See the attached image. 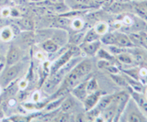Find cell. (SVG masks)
Wrapping results in <instances>:
<instances>
[{
  "instance_id": "cell-1",
  "label": "cell",
  "mask_w": 147,
  "mask_h": 122,
  "mask_svg": "<svg viewBox=\"0 0 147 122\" xmlns=\"http://www.w3.org/2000/svg\"><path fill=\"white\" fill-rule=\"evenodd\" d=\"M130 121V122H144L147 121V116L141 110L132 98H130L127 105L124 108L119 120Z\"/></svg>"
},
{
  "instance_id": "cell-2",
  "label": "cell",
  "mask_w": 147,
  "mask_h": 122,
  "mask_svg": "<svg viewBox=\"0 0 147 122\" xmlns=\"http://www.w3.org/2000/svg\"><path fill=\"white\" fill-rule=\"evenodd\" d=\"M80 52H82L80 47L78 46V45L74 44L70 49H68L65 52L62 54V55L52 64V66H51V68H50V74H52L58 72L64 64H67V62H69L74 56L77 55V53H80Z\"/></svg>"
},
{
  "instance_id": "cell-3",
  "label": "cell",
  "mask_w": 147,
  "mask_h": 122,
  "mask_svg": "<svg viewBox=\"0 0 147 122\" xmlns=\"http://www.w3.org/2000/svg\"><path fill=\"white\" fill-rule=\"evenodd\" d=\"M20 70H21V64H20L18 62L16 64L7 66V69L0 75V85L5 87L7 86L9 84H11L18 77V74L20 73Z\"/></svg>"
},
{
  "instance_id": "cell-4",
  "label": "cell",
  "mask_w": 147,
  "mask_h": 122,
  "mask_svg": "<svg viewBox=\"0 0 147 122\" xmlns=\"http://www.w3.org/2000/svg\"><path fill=\"white\" fill-rule=\"evenodd\" d=\"M117 107H118L117 101L114 97L111 104L100 112L99 117H100L101 120L102 121H114V119L117 114Z\"/></svg>"
},
{
  "instance_id": "cell-5",
  "label": "cell",
  "mask_w": 147,
  "mask_h": 122,
  "mask_svg": "<svg viewBox=\"0 0 147 122\" xmlns=\"http://www.w3.org/2000/svg\"><path fill=\"white\" fill-rule=\"evenodd\" d=\"M92 69H93V66H92V62L89 60H82L73 68V70L82 79H84L86 76L88 75L91 73Z\"/></svg>"
},
{
  "instance_id": "cell-6",
  "label": "cell",
  "mask_w": 147,
  "mask_h": 122,
  "mask_svg": "<svg viewBox=\"0 0 147 122\" xmlns=\"http://www.w3.org/2000/svg\"><path fill=\"white\" fill-rule=\"evenodd\" d=\"M78 46L80 47L82 52L88 56H95L98 50L101 48V42L100 40H95V42H84L80 43Z\"/></svg>"
},
{
  "instance_id": "cell-7",
  "label": "cell",
  "mask_w": 147,
  "mask_h": 122,
  "mask_svg": "<svg viewBox=\"0 0 147 122\" xmlns=\"http://www.w3.org/2000/svg\"><path fill=\"white\" fill-rule=\"evenodd\" d=\"M103 94L100 90H98V91L93 92V93L87 94L86 97L84 99V101H83L85 110L88 111V110H91L92 108H94L96 106V104H98L99 98Z\"/></svg>"
},
{
  "instance_id": "cell-8",
  "label": "cell",
  "mask_w": 147,
  "mask_h": 122,
  "mask_svg": "<svg viewBox=\"0 0 147 122\" xmlns=\"http://www.w3.org/2000/svg\"><path fill=\"white\" fill-rule=\"evenodd\" d=\"M51 40L56 43L59 47L64 46L69 42V34L68 32L63 29H56L52 33Z\"/></svg>"
},
{
  "instance_id": "cell-9",
  "label": "cell",
  "mask_w": 147,
  "mask_h": 122,
  "mask_svg": "<svg viewBox=\"0 0 147 122\" xmlns=\"http://www.w3.org/2000/svg\"><path fill=\"white\" fill-rule=\"evenodd\" d=\"M115 39H116V45L122 48H131L134 46V44L131 42L130 36L125 32H121V31H114Z\"/></svg>"
},
{
  "instance_id": "cell-10",
  "label": "cell",
  "mask_w": 147,
  "mask_h": 122,
  "mask_svg": "<svg viewBox=\"0 0 147 122\" xmlns=\"http://www.w3.org/2000/svg\"><path fill=\"white\" fill-rule=\"evenodd\" d=\"M20 51L16 46H10L7 51L6 57V64L7 66H10L16 64L20 62Z\"/></svg>"
},
{
  "instance_id": "cell-11",
  "label": "cell",
  "mask_w": 147,
  "mask_h": 122,
  "mask_svg": "<svg viewBox=\"0 0 147 122\" xmlns=\"http://www.w3.org/2000/svg\"><path fill=\"white\" fill-rule=\"evenodd\" d=\"M71 93L78 100H80L81 102L84 101V99L86 97L87 94H88L86 91V80L82 81L73 89H71Z\"/></svg>"
},
{
  "instance_id": "cell-12",
  "label": "cell",
  "mask_w": 147,
  "mask_h": 122,
  "mask_svg": "<svg viewBox=\"0 0 147 122\" xmlns=\"http://www.w3.org/2000/svg\"><path fill=\"white\" fill-rule=\"evenodd\" d=\"M131 97L137 104V106L141 108V110L147 116V99L144 97V93H138L132 91L131 94Z\"/></svg>"
},
{
  "instance_id": "cell-13",
  "label": "cell",
  "mask_w": 147,
  "mask_h": 122,
  "mask_svg": "<svg viewBox=\"0 0 147 122\" xmlns=\"http://www.w3.org/2000/svg\"><path fill=\"white\" fill-rule=\"evenodd\" d=\"M113 98H114V95H102L100 97L98 104H96V107L101 112L111 104V102L113 101Z\"/></svg>"
},
{
  "instance_id": "cell-14",
  "label": "cell",
  "mask_w": 147,
  "mask_h": 122,
  "mask_svg": "<svg viewBox=\"0 0 147 122\" xmlns=\"http://www.w3.org/2000/svg\"><path fill=\"white\" fill-rule=\"evenodd\" d=\"M116 60L119 61V64H121L123 65H132L135 62L134 57H133L132 54L127 52H124L121 54H119L118 56H116Z\"/></svg>"
},
{
  "instance_id": "cell-15",
  "label": "cell",
  "mask_w": 147,
  "mask_h": 122,
  "mask_svg": "<svg viewBox=\"0 0 147 122\" xmlns=\"http://www.w3.org/2000/svg\"><path fill=\"white\" fill-rule=\"evenodd\" d=\"M14 35H15V32L12 29V27H4V28L1 29L0 30V40L2 42H10V40L14 38Z\"/></svg>"
},
{
  "instance_id": "cell-16",
  "label": "cell",
  "mask_w": 147,
  "mask_h": 122,
  "mask_svg": "<svg viewBox=\"0 0 147 122\" xmlns=\"http://www.w3.org/2000/svg\"><path fill=\"white\" fill-rule=\"evenodd\" d=\"M65 98V97H60L57 99H54V100L51 101L50 103H48L47 105H45L44 107V111L45 112H53L56 109L61 107V104L63 101V99Z\"/></svg>"
},
{
  "instance_id": "cell-17",
  "label": "cell",
  "mask_w": 147,
  "mask_h": 122,
  "mask_svg": "<svg viewBox=\"0 0 147 122\" xmlns=\"http://www.w3.org/2000/svg\"><path fill=\"white\" fill-rule=\"evenodd\" d=\"M41 47H42V49L44 50V51L48 53H54L58 51V49L60 48L58 45L55 43L53 40L51 39H48L44 40V42H42V44H41Z\"/></svg>"
},
{
  "instance_id": "cell-18",
  "label": "cell",
  "mask_w": 147,
  "mask_h": 122,
  "mask_svg": "<svg viewBox=\"0 0 147 122\" xmlns=\"http://www.w3.org/2000/svg\"><path fill=\"white\" fill-rule=\"evenodd\" d=\"M99 40L101 43L107 45V46H109V45H116L115 34L114 32H110V31H108L107 33H105L104 35L101 36Z\"/></svg>"
},
{
  "instance_id": "cell-19",
  "label": "cell",
  "mask_w": 147,
  "mask_h": 122,
  "mask_svg": "<svg viewBox=\"0 0 147 122\" xmlns=\"http://www.w3.org/2000/svg\"><path fill=\"white\" fill-rule=\"evenodd\" d=\"M74 107H75V102H74L73 99L65 97V98L63 99V101L61 104L60 108L63 113H70L73 110Z\"/></svg>"
},
{
  "instance_id": "cell-20",
  "label": "cell",
  "mask_w": 147,
  "mask_h": 122,
  "mask_svg": "<svg viewBox=\"0 0 147 122\" xmlns=\"http://www.w3.org/2000/svg\"><path fill=\"white\" fill-rule=\"evenodd\" d=\"M96 56L98 57L99 60H106V61H109V62H114V60H116V57L113 56L111 53H110L108 50H104V49H99L98 52L96 54Z\"/></svg>"
},
{
  "instance_id": "cell-21",
  "label": "cell",
  "mask_w": 147,
  "mask_h": 122,
  "mask_svg": "<svg viewBox=\"0 0 147 122\" xmlns=\"http://www.w3.org/2000/svg\"><path fill=\"white\" fill-rule=\"evenodd\" d=\"M100 36L96 32L94 28L88 29L84 35V39L83 42H95V40H99Z\"/></svg>"
},
{
  "instance_id": "cell-22",
  "label": "cell",
  "mask_w": 147,
  "mask_h": 122,
  "mask_svg": "<svg viewBox=\"0 0 147 122\" xmlns=\"http://www.w3.org/2000/svg\"><path fill=\"white\" fill-rule=\"evenodd\" d=\"M94 29L101 37L102 35H104L105 33H107L108 31H109V25L104 21H99L94 26Z\"/></svg>"
},
{
  "instance_id": "cell-23",
  "label": "cell",
  "mask_w": 147,
  "mask_h": 122,
  "mask_svg": "<svg viewBox=\"0 0 147 122\" xmlns=\"http://www.w3.org/2000/svg\"><path fill=\"white\" fill-rule=\"evenodd\" d=\"M110 77L111 79L114 81V83L116 84L117 85L121 87H129V84H128V82L125 78V76H122L119 74H110Z\"/></svg>"
},
{
  "instance_id": "cell-24",
  "label": "cell",
  "mask_w": 147,
  "mask_h": 122,
  "mask_svg": "<svg viewBox=\"0 0 147 122\" xmlns=\"http://www.w3.org/2000/svg\"><path fill=\"white\" fill-rule=\"evenodd\" d=\"M98 90V83L95 77H91L86 80V91L87 93H93Z\"/></svg>"
},
{
  "instance_id": "cell-25",
  "label": "cell",
  "mask_w": 147,
  "mask_h": 122,
  "mask_svg": "<svg viewBox=\"0 0 147 122\" xmlns=\"http://www.w3.org/2000/svg\"><path fill=\"white\" fill-rule=\"evenodd\" d=\"M54 24L57 25V29H65L67 27L70 26L71 20L69 19H67V17H58V19H55Z\"/></svg>"
},
{
  "instance_id": "cell-26",
  "label": "cell",
  "mask_w": 147,
  "mask_h": 122,
  "mask_svg": "<svg viewBox=\"0 0 147 122\" xmlns=\"http://www.w3.org/2000/svg\"><path fill=\"white\" fill-rule=\"evenodd\" d=\"M108 51L111 53L113 56L116 57L119 55V54L126 52V48L119 47L118 45H109V46H108Z\"/></svg>"
},
{
  "instance_id": "cell-27",
  "label": "cell",
  "mask_w": 147,
  "mask_h": 122,
  "mask_svg": "<svg viewBox=\"0 0 147 122\" xmlns=\"http://www.w3.org/2000/svg\"><path fill=\"white\" fill-rule=\"evenodd\" d=\"M84 21L83 19H79V17H77V19H75L71 20V24H70V27L74 29V30H81L83 28H84Z\"/></svg>"
},
{
  "instance_id": "cell-28",
  "label": "cell",
  "mask_w": 147,
  "mask_h": 122,
  "mask_svg": "<svg viewBox=\"0 0 147 122\" xmlns=\"http://www.w3.org/2000/svg\"><path fill=\"white\" fill-rule=\"evenodd\" d=\"M21 24L27 29H31L33 28V22H32L30 19H24L21 20Z\"/></svg>"
},
{
  "instance_id": "cell-29",
  "label": "cell",
  "mask_w": 147,
  "mask_h": 122,
  "mask_svg": "<svg viewBox=\"0 0 147 122\" xmlns=\"http://www.w3.org/2000/svg\"><path fill=\"white\" fill-rule=\"evenodd\" d=\"M1 16L3 17H10V8L8 7H3L1 10Z\"/></svg>"
},
{
  "instance_id": "cell-30",
  "label": "cell",
  "mask_w": 147,
  "mask_h": 122,
  "mask_svg": "<svg viewBox=\"0 0 147 122\" xmlns=\"http://www.w3.org/2000/svg\"><path fill=\"white\" fill-rule=\"evenodd\" d=\"M114 2V0H102V6L105 7H109Z\"/></svg>"
},
{
  "instance_id": "cell-31",
  "label": "cell",
  "mask_w": 147,
  "mask_h": 122,
  "mask_svg": "<svg viewBox=\"0 0 147 122\" xmlns=\"http://www.w3.org/2000/svg\"><path fill=\"white\" fill-rule=\"evenodd\" d=\"M20 16V12H18L15 8H10V17H17Z\"/></svg>"
},
{
  "instance_id": "cell-32",
  "label": "cell",
  "mask_w": 147,
  "mask_h": 122,
  "mask_svg": "<svg viewBox=\"0 0 147 122\" xmlns=\"http://www.w3.org/2000/svg\"><path fill=\"white\" fill-rule=\"evenodd\" d=\"M27 85H28L27 80H21L20 82V84H18V87H20V89H25L27 87Z\"/></svg>"
},
{
  "instance_id": "cell-33",
  "label": "cell",
  "mask_w": 147,
  "mask_h": 122,
  "mask_svg": "<svg viewBox=\"0 0 147 122\" xmlns=\"http://www.w3.org/2000/svg\"><path fill=\"white\" fill-rule=\"evenodd\" d=\"M40 94L38 92H36L33 94V96H32V100H33L34 102H38L40 100Z\"/></svg>"
},
{
  "instance_id": "cell-34",
  "label": "cell",
  "mask_w": 147,
  "mask_h": 122,
  "mask_svg": "<svg viewBox=\"0 0 147 122\" xmlns=\"http://www.w3.org/2000/svg\"><path fill=\"white\" fill-rule=\"evenodd\" d=\"M140 5L142 6V7L144 8V11L146 12V14H147V0H144V1H140Z\"/></svg>"
},
{
  "instance_id": "cell-35",
  "label": "cell",
  "mask_w": 147,
  "mask_h": 122,
  "mask_svg": "<svg viewBox=\"0 0 147 122\" xmlns=\"http://www.w3.org/2000/svg\"><path fill=\"white\" fill-rule=\"evenodd\" d=\"M10 0H0V7H6L7 6Z\"/></svg>"
},
{
  "instance_id": "cell-36",
  "label": "cell",
  "mask_w": 147,
  "mask_h": 122,
  "mask_svg": "<svg viewBox=\"0 0 147 122\" xmlns=\"http://www.w3.org/2000/svg\"><path fill=\"white\" fill-rule=\"evenodd\" d=\"M142 45L147 48V33L145 34L144 38V40H142Z\"/></svg>"
},
{
  "instance_id": "cell-37",
  "label": "cell",
  "mask_w": 147,
  "mask_h": 122,
  "mask_svg": "<svg viewBox=\"0 0 147 122\" xmlns=\"http://www.w3.org/2000/svg\"><path fill=\"white\" fill-rule=\"evenodd\" d=\"M144 97L147 99V88L144 89Z\"/></svg>"
},
{
  "instance_id": "cell-38",
  "label": "cell",
  "mask_w": 147,
  "mask_h": 122,
  "mask_svg": "<svg viewBox=\"0 0 147 122\" xmlns=\"http://www.w3.org/2000/svg\"><path fill=\"white\" fill-rule=\"evenodd\" d=\"M131 1H134V2H140V1H144V0H131Z\"/></svg>"
},
{
  "instance_id": "cell-39",
  "label": "cell",
  "mask_w": 147,
  "mask_h": 122,
  "mask_svg": "<svg viewBox=\"0 0 147 122\" xmlns=\"http://www.w3.org/2000/svg\"><path fill=\"white\" fill-rule=\"evenodd\" d=\"M63 1L64 0H58V2H60V3H63Z\"/></svg>"
},
{
  "instance_id": "cell-40",
  "label": "cell",
  "mask_w": 147,
  "mask_h": 122,
  "mask_svg": "<svg viewBox=\"0 0 147 122\" xmlns=\"http://www.w3.org/2000/svg\"><path fill=\"white\" fill-rule=\"evenodd\" d=\"M1 68H2V64H0V72H1Z\"/></svg>"
},
{
  "instance_id": "cell-41",
  "label": "cell",
  "mask_w": 147,
  "mask_h": 122,
  "mask_svg": "<svg viewBox=\"0 0 147 122\" xmlns=\"http://www.w3.org/2000/svg\"><path fill=\"white\" fill-rule=\"evenodd\" d=\"M1 61H2V58H1V55H0V64H1Z\"/></svg>"
},
{
  "instance_id": "cell-42",
  "label": "cell",
  "mask_w": 147,
  "mask_h": 122,
  "mask_svg": "<svg viewBox=\"0 0 147 122\" xmlns=\"http://www.w3.org/2000/svg\"><path fill=\"white\" fill-rule=\"evenodd\" d=\"M33 1H36V2H39V1H41V0H33Z\"/></svg>"
},
{
  "instance_id": "cell-43",
  "label": "cell",
  "mask_w": 147,
  "mask_h": 122,
  "mask_svg": "<svg viewBox=\"0 0 147 122\" xmlns=\"http://www.w3.org/2000/svg\"><path fill=\"white\" fill-rule=\"evenodd\" d=\"M0 93H1V86H0Z\"/></svg>"
},
{
  "instance_id": "cell-44",
  "label": "cell",
  "mask_w": 147,
  "mask_h": 122,
  "mask_svg": "<svg viewBox=\"0 0 147 122\" xmlns=\"http://www.w3.org/2000/svg\"><path fill=\"white\" fill-rule=\"evenodd\" d=\"M124 1H128V0H124Z\"/></svg>"
}]
</instances>
